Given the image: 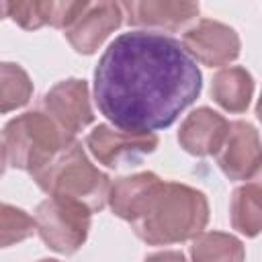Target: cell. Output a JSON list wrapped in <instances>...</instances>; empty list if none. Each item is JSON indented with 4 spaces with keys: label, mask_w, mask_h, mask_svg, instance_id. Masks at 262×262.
<instances>
[{
    "label": "cell",
    "mask_w": 262,
    "mask_h": 262,
    "mask_svg": "<svg viewBox=\"0 0 262 262\" xmlns=\"http://www.w3.org/2000/svg\"><path fill=\"white\" fill-rule=\"evenodd\" d=\"M41 262H57V260H41Z\"/></svg>",
    "instance_id": "cell-22"
},
{
    "label": "cell",
    "mask_w": 262,
    "mask_h": 262,
    "mask_svg": "<svg viewBox=\"0 0 262 262\" xmlns=\"http://www.w3.org/2000/svg\"><path fill=\"white\" fill-rule=\"evenodd\" d=\"M201 92V72L180 41L154 31L119 35L94 70L98 111L121 131L170 127Z\"/></svg>",
    "instance_id": "cell-1"
},
{
    "label": "cell",
    "mask_w": 262,
    "mask_h": 262,
    "mask_svg": "<svg viewBox=\"0 0 262 262\" xmlns=\"http://www.w3.org/2000/svg\"><path fill=\"white\" fill-rule=\"evenodd\" d=\"M129 12V23L133 25H154L164 29H176L184 20L192 18L199 12L196 4H172V2H127L121 4Z\"/></svg>",
    "instance_id": "cell-14"
},
{
    "label": "cell",
    "mask_w": 262,
    "mask_h": 262,
    "mask_svg": "<svg viewBox=\"0 0 262 262\" xmlns=\"http://www.w3.org/2000/svg\"><path fill=\"white\" fill-rule=\"evenodd\" d=\"M227 131H229V125L223 117H219L209 108H199L184 121L178 139L186 151L205 156L221 149L227 137Z\"/></svg>",
    "instance_id": "cell-10"
},
{
    "label": "cell",
    "mask_w": 262,
    "mask_h": 262,
    "mask_svg": "<svg viewBox=\"0 0 262 262\" xmlns=\"http://www.w3.org/2000/svg\"><path fill=\"white\" fill-rule=\"evenodd\" d=\"M131 223L147 244L182 242L205 227L207 201L199 190L184 184L160 182Z\"/></svg>",
    "instance_id": "cell-2"
},
{
    "label": "cell",
    "mask_w": 262,
    "mask_h": 262,
    "mask_svg": "<svg viewBox=\"0 0 262 262\" xmlns=\"http://www.w3.org/2000/svg\"><path fill=\"white\" fill-rule=\"evenodd\" d=\"M4 12H8V4H0V16H2Z\"/></svg>",
    "instance_id": "cell-21"
},
{
    "label": "cell",
    "mask_w": 262,
    "mask_h": 262,
    "mask_svg": "<svg viewBox=\"0 0 262 262\" xmlns=\"http://www.w3.org/2000/svg\"><path fill=\"white\" fill-rule=\"evenodd\" d=\"M182 47L192 53L199 61L207 66H219L237 55V37L231 29L211 23V20H201L194 29L184 33Z\"/></svg>",
    "instance_id": "cell-9"
},
{
    "label": "cell",
    "mask_w": 262,
    "mask_h": 262,
    "mask_svg": "<svg viewBox=\"0 0 262 262\" xmlns=\"http://www.w3.org/2000/svg\"><path fill=\"white\" fill-rule=\"evenodd\" d=\"M233 131H227L223 141V154L219 156V166L231 178H246L258 170V141L254 129L246 123H233Z\"/></svg>",
    "instance_id": "cell-11"
},
{
    "label": "cell",
    "mask_w": 262,
    "mask_h": 262,
    "mask_svg": "<svg viewBox=\"0 0 262 262\" xmlns=\"http://www.w3.org/2000/svg\"><path fill=\"white\" fill-rule=\"evenodd\" d=\"M4 164H6V158H4V149H2V141H0V174L4 170Z\"/></svg>",
    "instance_id": "cell-20"
},
{
    "label": "cell",
    "mask_w": 262,
    "mask_h": 262,
    "mask_svg": "<svg viewBox=\"0 0 262 262\" xmlns=\"http://www.w3.org/2000/svg\"><path fill=\"white\" fill-rule=\"evenodd\" d=\"M35 227L43 242L61 254L76 252L88 233L90 211L74 201L49 196L35 211Z\"/></svg>",
    "instance_id": "cell-5"
},
{
    "label": "cell",
    "mask_w": 262,
    "mask_h": 262,
    "mask_svg": "<svg viewBox=\"0 0 262 262\" xmlns=\"http://www.w3.org/2000/svg\"><path fill=\"white\" fill-rule=\"evenodd\" d=\"M86 143L94 158L111 168H121L125 164H135L141 156L154 151L158 145V137L154 133H127L115 131L106 125H98L88 137Z\"/></svg>",
    "instance_id": "cell-6"
},
{
    "label": "cell",
    "mask_w": 262,
    "mask_h": 262,
    "mask_svg": "<svg viewBox=\"0 0 262 262\" xmlns=\"http://www.w3.org/2000/svg\"><path fill=\"white\" fill-rule=\"evenodd\" d=\"M33 178L49 196L80 203L90 213L100 211L108 199V178L88 162L78 141Z\"/></svg>",
    "instance_id": "cell-4"
},
{
    "label": "cell",
    "mask_w": 262,
    "mask_h": 262,
    "mask_svg": "<svg viewBox=\"0 0 262 262\" xmlns=\"http://www.w3.org/2000/svg\"><path fill=\"white\" fill-rule=\"evenodd\" d=\"M145 262H184V258L178 252H164V254H156V256L147 258Z\"/></svg>",
    "instance_id": "cell-19"
},
{
    "label": "cell",
    "mask_w": 262,
    "mask_h": 262,
    "mask_svg": "<svg viewBox=\"0 0 262 262\" xmlns=\"http://www.w3.org/2000/svg\"><path fill=\"white\" fill-rule=\"evenodd\" d=\"M47 115L53 117L63 129L76 133L92 121V111L88 104V90L84 80H63L53 86L43 100Z\"/></svg>",
    "instance_id": "cell-8"
},
{
    "label": "cell",
    "mask_w": 262,
    "mask_h": 262,
    "mask_svg": "<svg viewBox=\"0 0 262 262\" xmlns=\"http://www.w3.org/2000/svg\"><path fill=\"white\" fill-rule=\"evenodd\" d=\"M0 141L6 162L35 176L74 143V133L47 113L35 111L12 119L2 129Z\"/></svg>",
    "instance_id": "cell-3"
},
{
    "label": "cell",
    "mask_w": 262,
    "mask_h": 262,
    "mask_svg": "<svg viewBox=\"0 0 262 262\" xmlns=\"http://www.w3.org/2000/svg\"><path fill=\"white\" fill-rule=\"evenodd\" d=\"M242 244L223 233H207L192 246L194 262H242Z\"/></svg>",
    "instance_id": "cell-16"
},
{
    "label": "cell",
    "mask_w": 262,
    "mask_h": 262,
    "mask_svg": "<svg viewBox=\"0 0 262 262\" xmlns=\"http://www.w3.org/2000/svg\"><path fill=\"white\" fill-rule=\"evenodd\" d=\"M123 8L115 2L88 4L76 16V20L66 29V37L80 53H92L100 41L121 25Z\"/></svg>",
    "instance_id": "cell-7"
},
{
    "label": "cell",
    "mask_w": 262,
    "mask_h": 262,
    "mask_svg": "<svg viewBox=\"0 0 262 262\" xmlns=\"http://www.w3.org/2000/svg\"><path fill=\"white\" fill-rule=\"evenodd\" d=\"M162 180L151 172L137 174V176H131V178H121L119 182H115V186L111 188V194H108L113 211L119 217H123L127 221H133L141 213L149 194L154 192V188Z\"/></svg>",
    "instance_id": "cell-13"
},
{
    "label": "cell",
    "mask_w": 262,
    "mask_h": 262,
    "mask_svg": "<svg viewBox=\"0 0 262 262\" xmlns=\"http://www.w3.org/2000/svg\"><path fill=\"white\" fill-rule=\"evenodd\" d=\"M35 229V221L20 209L0 203V248L29 237Z\"/></svg>",
    "instance_id": "cell-18"
},
{
    "label": "cell",
    "mask_w": 262,
    "mask_h": 262,
    "mask_svg": "<svg viewBox=\"0 0 262 262\" xmlns=\"http://www.w3.org/2000/svg\"><path fill=\"white\" fill-rule=\"evenodd\" d=\"M31 96V82L16 63H0V113L23 106Z\"/></svg>",
    "instance_id": "cell-17"
},
{
    "label": "cell",
    "mask_w": 262,
    "mask_h": 262,
    "mask_svg": "<svg viewBox=\"0 0 262 262\" xmlns=\"http://www.w3.org/2000/svg\"><path fill=\"white\" fill-rule=\"evenodd\" d=\"M211 90L219 104H223L229 111H242V108H246L250 92H252L250 76L239 68L223 70L215 76Z\"/></svg>",
    "instance_id": "cell-15"
},
{
    "label": "cell",
    "mask_w": 262,
    "mask_h": 262,
    "mask_svg": "<svg viewBox=\"0 0 262 262\" xmlns=\"http://www.w3.org/2000/svg\"><path fill=\"white\" fill-rule=\"evenodd\" d=\"M86 2H49V4H39V2H16L8 4V14L25 29H37L45 23L53 27H63L68 29L76 16L84 10Z\"/></svg>",
    "instance_id": "cell-12"
}]
</instances>
